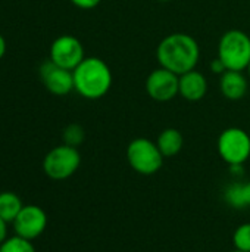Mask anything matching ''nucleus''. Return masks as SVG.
<instances>
[{"mask_svg":"<svg viewBox=\"0 0 250 252\" xmlns=\"http://www.w3.org/2000/svg\"><path fill=\"white\" fill-rule=\"evenodd\" d=\"M218 58L230 71L248 69L250 63V37L242 30H230L218 43Z\"/></svg>","mask_w":250,"mask_h":252,"instance_id":"obj_3","label":"nucleus"},{"mask_svg":"<svg viewBox=\"0 0 250 252\" xmlns=\"http://www.w3.org/2000/svg\"><path fill=\"white\" fill-rule=\"evenodd\" d=\"M164 159L165 157L161 154L156 142L147 137H137L127 146V161L141 176L156 174L162 168Z\"/></svg>","mask_w":250,"mask_h":252,"instance_id":"obj_4","label":"nucleus"},{"mask_svg":"<svg viewBox=\"0 0 250 252\" xmlns=\"http://www.w3.org/2000/svg\"><path fill=\"white\" fill-rule=\"evenodd\" d=\"M22 207H24V204L15 192H1L0 193V217L4 221L13 223V220L19 214Z\"/></svg>","mask_w":250,"mask_h":252,"instance_id":"obj_15","label":"nucleus"},{"mask_svg":"<svg viewBox=\"0 0 250 252\" xmlns=\"http://www.w3.org/2000/svg\"><path fill=\"white\" fill-rule=\"evenodd\" d=\"M225 202L234 210H245L250 207V182L248 183H233L227 186L224 192Z\"/></svg>","mask_w":250,"mask_h":252,"instance_id":"obj_14","label":"nucleus"},{"mask_svg":"<svg viewBox=\"0 0 250 252\" xmlns=\"http://www.w3.org/2000/svg\"><path fill=\"white\" fill-rule=\"evenodd\" d=\"M231 252H245V251H240V250H236V248H234Z\"/></svg>","mask_w":250,"mask_h":252,"instance_id":"obj_23","label":"nucleus"},{"mask_svg":"<svg viewBox=\"0 0 250 252\" xmlns=\"http://www.w3.org/2000/svg\"><path fill=\"white\" fill-rule=\"evenodd\" d=\"M7 221H4L1 217H0V245L7 239Z\"/></svg>","mask_w":250,"mask_h":252,"instance_id":"obj_21","label":"nucleus"},{"mask_svg":"<svg viewBox=\"0 0 250 252\" xmlns=\"http://www.w3.org/2000/svg\"><path fill=\"white\" fill-rule=\"evenodd\" d=\"M220 89H221V93L224 97H227L230 100H240L246 96L249 83L242 71L227 69L224 74H221Z\"/></svg>","mask_w":250,"mask_h":252,"instance_id":"obj_12","label":"nucleus"},{"mask_svg":"<svg viewBox=\"0 0 250 252\" xmlns=\"http://www.w3.org/2000/svg\"><path fill=\"white\" fill-rule=\"evenodd\" d=\"M40 77L44 87L55 96H66L74 90V74L55 65L50 59L40 65Z\"/></svg>","mask_w":250,"mask_h":252,"instance_id":"obj_10","label":"nucleus"},{"mask_svg":"<svg viewBox=\"0 0 250 252\" xmlns=\"http://www.w3.org/2000/svg\"><path fill=\"white\" fill-rule=\"evenodd\" d=\"M4 53H6V40H4V37L0 34V59L4 56Z\"/></svg>","mask_w":250,"mask_h":252,"instance_id":"obj_22","label":"nucleus"},{"mask_svg":"<svg viewBox=\"0 0 250 252\" xmlns=\"http://www.w3.org/2000/svg\"><path fill=\"white\" fill-rule=\"evenodd\" d=\"M248 69H249V77H250V63H249V68H248Z\"/></svg>","mask_w":250,"mask_h":252,"instance_id":"obj_25","label":"nucleus"},{"mask_svg":"<svg viewBox=\"0 0 250 252\" xmlns=\"http://www.w3.org/2000/svg\"><path fill=\"white\" fill-rule=\"evenodd\" d=\"M0 252H35V248L31 241L15 235L0 245Z\"/></svg>","mask_w":250,"mask_h":252,"instance_id":"obj_16","label":"nucleus"},{"mask_svg":"<svg viewBox=\"0 0 250 252\" xmlns=\"http://www.w3.org/2000/svg\"><path fill=\"white\" fill-rule=\"evenodd\" d=\"M12 224L16 236L34 241L46 230L47 214L38 205H24Z\"/></svg>","mask_w":250,"mask_h":252,"instance_id":"obj_9","label":"nucleus"},{"mask_svg":"<svg viewBox=\"0 0 250 252\" xmlns=\"http://www.w3.org/2000/svg\"><path fill=\"white\" fill-rule=\"evenodd\" d=\"M156 58L162 68L183 75L196 68L200 58V47L192 35L174 32L162 38L156 49Z\"/></svg>","mask_w":250,"mask_h":252,"instance_id":"obj_1","label":"nucleus"},{"mask_svg":"<svg viewBox=\"0 0 250 252\" xmlns=\"http://www.w3.org/2000/svg\"><path fill=\"white\" fill-rule=\"evenodd\" d=\"M156 145L165 158H171L181 152L184 139H183V134L177 128H165L158 136Z\"/></svg>","mask_w":250,"mask_h":252,"instance_id":"obj_13","label":"nucleus"},{"mask_svg":"<svg viewBox=\"0 0 250 252\" xmlns=\"http://www.w3.org/2000/svg\"><path fill=\"white\" fill-rule=\"evenodd\" d=\"M233 245L236 250L250 252V223H243L234 230Z\"/></svg>","mask_w":250,"mask_h":252,"instance_id":"obj_18","label":"nucleus"},{"mask_svg":"<svg viewBox=\"0 0 250 252\" xmlns=\"http://www.w3.org/2000/svg\"><path fill=\"white\" fill-rule=\"evenodd\" d=\"M69 1L80 9L88 10V9H94L96 6H99L102 0H69Z\"/></svg>","mask_w":250,"mask_h":252,"instance_id":"obj_19","label":"nucleus"},{"mask_svg":"<svg viewBox=\"0 0 250 252\" xmlns=\"http://www.w3.org/2000/svg\"><path fill=\"white\" fill-rule=\"evenodd\" d=\"M84 47L81 41L74 35H59L50 46L49 59L60 68L74 71L84 61Z\"/></svg>","mask_w":250,"mask_h":252,"instance_id":"obj_7","label":"nucleus"},{"mask_svg":"<svg viewBox=\"0 0 250 252\" xmlns=\"http://www.w3.org/2000/svg\"><path fill=\"white\" fill-rule=\"evenodd\" d=\"M218 154L221 159L233 165H243L250 158V136L239 127L225 128L218 137Z\"/></svg>","mask_w":250,"mask_h":252,"instance_id":"obj_6","label":"nucleus"},{"mask_svg":"<svg viewBox=\"0 0 250 252\" xmlns=\"http://www.w3.org/2000/svg\"><path fill=\"white\" fill-rule=\"evenodd\" d=\"M85 139V131L80 124H69L63 128L62 133V140L65 145L72 146V148H78Z\"/></svg>","mask_w":250,"mask_h":252,"instance_id":"obj_17","label":"nucleus"},{"mask_svg":"<svg viewBox=\"0 0 250 252\" xmlns=\"http://www.w3.org/2000/svg\"><path fill=\"white\" fill-rule=\"evenodd\" d=\"M211 69L215 72V74H224L225 71H227V68H225V65L222 63V61L220 59V58H217V59H214L212 62H211Z\"/></svg>","mask_w":250,"mask_h":252,"instance_id":"obj_20","label":"nucleus"},{"mask_svg":"<svg viewBox=\"0 0 250 252\" xmlns=\"http://www.w3.org/2000/svg\"><path fill=\"white\" fill-rule=\"evenodd\" d=\"M208 92V80L206 77L192 69L183 75H180V96L189 102H197L205 97Z\"/></svg>","mask_w":250,"mask_h":252,"instance_id":"obj_11","label":"nucleus"},{"mask_svg":"<svg viewBox=\"0 0 250 252\" xmlns=\"http://www.w3.org/2000/svg\"><path fill=\"white\" fill-rule=\"evenodd\" d=\"M81 155L77 148L59 145L47 152L43 159V171L52 180H66L77 173Z\"/></svg>","mask_w":250,"mask_h":252,"instance_id":"obj_5","label":"nucleus"},{"mask_svg":"<svg viewBox=\"0 0 250 252\" xmlns=\"http://www.w3.org/2000/svg\"><path fill=\"white\" fill-rule=\"evenodd\" d=\"M146 92L156 102H169L180 94V75L162 66L156 68L146 80Z\"/></svg>","mask_w":250,"mask_h":252,"instance_id":"obj_8","label":"nucleus"},{"mask_svg":"<svg viewBox=\"0 0 250 252\" xmlns=\"http://www.w3.org/2000/svg\"><path fill=\"white\" fill-rule=\"evenodd\" d=\"M159 1H169V0H159Z\"/></svg>","mask_w":250,"mask_h":252,"instance_id":"obj_24","label":"nucleus"},{"mask_svg":"<svg viewBox=\"0 0 250 252\" xmlns=\"http://www.w3.org/2000/svg\"><path fill=\"white\" fill-rule=\"evenodd\" d=\"M72 74L74 90L84 99H102L112 87V71L100 58H84V61L72 71Z\"/></svg>","mask_w":250,"mask_h":252,"instance_id":"obj_2","label":"nucleus"}]
</instances>
